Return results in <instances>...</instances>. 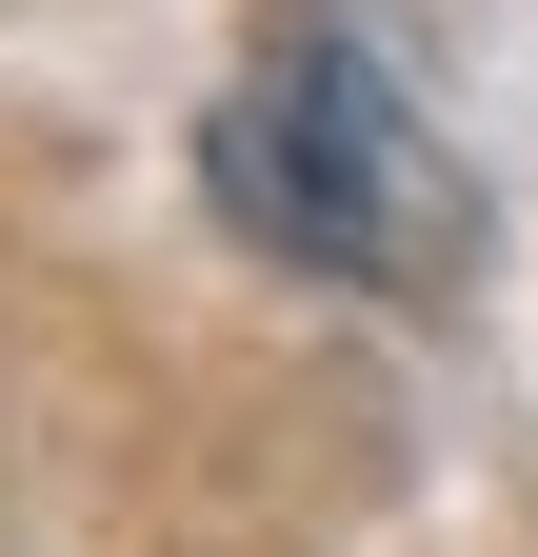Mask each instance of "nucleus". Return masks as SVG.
Wrapping results in <instances>:
<instances>
[{"label":"nucleus","mask_w":538,"mask_h":557,"mask_svg":"<svg viewBox=\"0 0 538 557\" xmlns=\"http://www.w3.org/2000/svg\"><path fill=\"white\" fill-rule=\"evenodd\" d=\"M199 180L259 259L340 278V299H458L479 278V160L439 139L419 60H399L359 0H259L220 120H199Z\"/></svg>","instance_id":"obj_1"}]
</instances>
